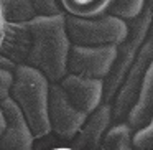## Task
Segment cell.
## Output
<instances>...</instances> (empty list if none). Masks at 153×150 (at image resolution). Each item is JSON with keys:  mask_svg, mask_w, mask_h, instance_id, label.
Segmentation results:
<instances>
[{"mask_svg": "<svg viewBox=\"0 0 153 150\" xmlns=\"http://www.w3.org/2000/svg\"><path fill=\"white\" fill-rule=\"evenodd\" d=\"M31 48L27 66L40 71L50 84H56L66 76L69 40L64 28V13L51 17H35L28 22Z\"/></svg>", "mask_w": 153, "mask_h": 150, "instance_id": "1", "label": "cell"}, {"mask_svg": "<svg viewBox=\"0 0 153 150\" xmlns=\"http://www.w3.org/2000/svg\"><path fill=\"white\" fill-rule=\"evenodd\" d=\"M48 91L50 83L40 71L27 64L15 68L8 97H12L22 110L35 139H43L51 134L48 119Z\"/></svg>", "mask_w": 153, "mask_h": 150, "instance_id": "2", "label": "cell"}, {"mask_svg": "<svg viewBox=\"0 0 153 150\" xmlns=\"http://www.w3.org/2000/svg\"><path fill=\"white\" fill-rule=\"evenodd\" d=\"M128 35L122 43L117 46L115 60L110 68L109 74L104 79V94L102 104H112V99L115 96L119 86L122 84L125 74L132 68L140 48L150 37V28H152V7L143 8V12L137 18L127 22Z\"/></svg>", "mask_w": 153, "mask_h": 150, "instance_id": "3", "label": "cell"}, {"mask_svg": "<svg viewBox=\"0 0 153 150\" xmlns=\"http://www.w3.org/2000/svg\"><path fill=\"white\" fill-rule=\"evenodd\" d=\"M64 28L69 43L77 46H119L128 35L127 22L109 13L96 18L64 15Z\"/></svg>", "mask_w": 153, "mask_h": 150, "instance_id": "4", "label": "cell"}, {"mask_svg": "<svg viewBox=\"0 0 153 150\" xmlns=\"http://www.w3.org/2000/svg\"><path fill=\"white\" fill-rule=\"evenodd\" d=\"M153 60V40L152 37L146 38L143 46L140 48L138 54H137L135 61H133L132 68L128 73L125 74L122 84L119 86L115 96L110 104V110H112V124H122L127 117V112L130 110L132 104L135 102L137 94H138L140 87H142L143 78H145L148 68L152 66Z\"/></svg>", "mask_w": 153, "mask_h": 150, "instance_id": "5", "label": "cell"}, {"mask_svg": "<svg viewBox=\"0 0 153 150\" xmlns=\"http://www.w3.org/2000/svg\"><path fill=\"white\" fill-rule=\"evenodd\" d=\"M117 46H77L71 45L66 73L89 79H105L114 64Z\"/></svg>", "mask_w": 153, "mask_h": 150, "instance_id": "6", "label": "cell"}, {"mask_svg": "<svg viewBox=\"0 0 153 150\" xmlns=\"http://www.w3.org/2000/svg\"><path fill=\"white\" fill-rule=\"evenodd\" d=\"M48 119L51 132L58 139L73 140L87 117L69 102L64 91L56 83L50 84L48 91Z\"/></svg>", "mask_w": 153, "mask_h": 150, "instance_id": "7", "label": "cell"}, {"mask_svg": "<svg viewBox=\"0 0 153 150\" xmlns=\"http://www.w3.org/2000/svg\"><path fill=\"white\" fill-rule=\"evenodd\" d=\"M0 109L5 119V129L0 139V150H33L35 137L13 99L5 97L4 101H0Z\"/></svg>", "mask_w": 153, "mask_h": 150, "instance_id": "8", "label": "cell"}, {"mask_svg": "<svg viewBox=\"0 0 153 150\" xmlns=\"http://www.w3.org/2000/svg\"><path fill=\"white\" fill-rule=\"evenodd\" d=\"M64 91L69 102L84 116H91L97 107L102 104L104 94V81L102 79H89L74 74H66L58 83Z\"/></svg>", "mask_w": 153, "mask_h": 150, "instance_id": "9", "label": "cell"}, {"mask_svg": "<svg viewBox=\"0 0 153 150\" xmlns=\"http://www.w3.org/2000/svg\"><path fill=\"white\" fill-rule=\"evenodd\" d=\"M31 48V33L28 23H7L0 45V69L13 73L15 68L27 63Z\"/></svg>", "mask_w": 153, "mask_h": 150, "instance_id": "10", "label": "cell"}, {"mask_svg": "<svg viewBox=\"0 0 153 150\" xmlns=\"http://www.w3.org/2000/svg\"><path fill=\"white\" fill-rule=\"evenodd\" d=\"M112 125V110L110 104H100L87 119L84 120L79 132L69 140V149L73 150H100L104 137Z\"/></svg>", "mask_w": 153, "mask_h": 150, "instance_id": "11", "label": "cell"}, {"mask_svg": "<svg viewBox=\"0 0 153 150\" xmlns=\"http://www.w3.org/2000/svg\"><path fill=\"white\" fill-rule=\"evenodd\" d=\"M153 116V66L148 68L145 78H143L142 87L137 94L135 102L132 104L130 110L127 112L125 122L130 130H138L142 127L152 124Z\"/></svg>", "mask_w": 153, "mask_h": 150, "instance_id": "12", "label": "cell"}, {"mask_svg": "<svg viewBox=\"0 0 153 150\" xmlns=\"http://www.w3.org/2000/svg\"><path fill=\"white\" fill-rule=\"evenodd\" d=\"M64 15L79 18H96L109 13L114 0H58Z\"/></svg>", "mask_w": 153, "mask_h": 150, "instance_id": "13", "label": "cell"}, {"mask_svg": "<svg viewBox=\"0 0 153 150\" xmlns=\"http://www.w3.org/2000/svg\"><path fill=\"white\" fill-rule=\"evenodd\" d=\"M0 8L7 23H28L36 17L30 0H0Z\"/></svg>", "mask_w": 153, "mask_h": 150, "instance_id": "14", "label": "cell"}, {"mask_svg": "<svg viewBox=\"0 0 153 150\" xmlns=\"http://www.w3.org/2000/svg\"><path fill=\"white\" fill-rule=\"evenodd\" d=\"M130 137L132 130L127 127V124H115L107 130L100 143V150H133Z\"/></svg>", "mask_w": 153, "mask_h": 150, "instance_id": "15", "label": "cell"}, {"mask_svg": "<svg viewBox=\"0 0 153 150\" xmlns=\"http://www.w3.org/2000/svg\"><path fill=\"white\" fill-rule=\"evenodd\" d=\"M145 2L146 0H114V5L110 7L109 15H114L123 22L133 20L143 12Z\"/></svg>", "mask_w": 153, "mask_h": 150, "instance_id": "16", "label": "cell"}, {"mask_svg": "<svg viewBox=\"0 0 153 150\" xmlns=\"http://www.w3.org/2000/svg\"><path fill=\"white\" fill-rule=\"evenodd\" d=\"M133 150H152L153 147V124L142 127L138 130H133L130 137Z\"/></svg>", "mask_w": 153, "mask_h": 150, "instance_id": "17", "label": "cell"}, {"mask_svg": "<svg viewBox=\"0 0 153 150\" xmlns=\"http://www.w3.org/2000/svg\"><path fill=\"white\" fill-rule=\"evenodd\" d=\"M36 17H51V15L63 13L58 0H30Z\"/></svg>", "mask_w": 153, "mask_h": 150, "instance_id": "18", "label": "cell"}, {"mask_svg": "<svg viewBox=\"0 0 153 150\" xmlns=\"http://www.w3.org/2000/svg\"><path fill=\"white\" fill-rule=\"evenodd\" d=\"M13 83V73L0 69V101H4L10 94V87Z\"/></svg>", "mask_w": 153, "mask_h": 150, "instance_id": "19", "label": "cell"}, {"mask_svg": "<svg viewBox=\"0 0 153 150\" xmlns=\"http://www.w3.org/2000/svg\"><path fill=\"white\" fill-rule=\"evenodd\" d=\"M4 30H5V18L2 15V8H0V45H2V40H4Z\"/></svg>", "mask_w": 153, "mask_h": 150, "instance_id": "20", "label": "cell"}, {"mask_svg": "<svg viewBox=\"0 0 153 150\" xmlns=\"http://www.w3.org/2000/svg\"><path fill=\"white\" fill-rule=\"evenodd\" d=\"M4 129H5V119H4V114H2V109H0V139H2Z\"/></svg>", "mask_w": 153, "mask_h": 150, "instance_id": "21", "label": "cell"}, {"mask_svg": "<svg viewBox=\"0 0 153 150\" xmlns=\"http://www.w3.org/2000/svg\"><path fill=\"white\" fill-rule=\"evenodd\" d=\"M51 150H73V149H69V147H54Z\"/></svg>", "mask_w": 153, "mask_h": 150, "instance_id": "22", "label": "cell"}]
</instances>
